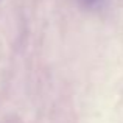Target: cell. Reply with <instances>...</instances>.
I'll return each instance as SVG.
<instances>
[{"instance_id":"cell-1","label":"cell","mask_w":123,"mask_h":123,"mask_svg":"<svg viewBox=\"0 0 123 123\" xmlns=\"http://www.w3.org/2000/svg\"><path fill=\"white\" fill-rule=\"evenodd\" d=\"M84 2H86V3H95L97 0H84Z\"/></svg>"}]
</instances>
